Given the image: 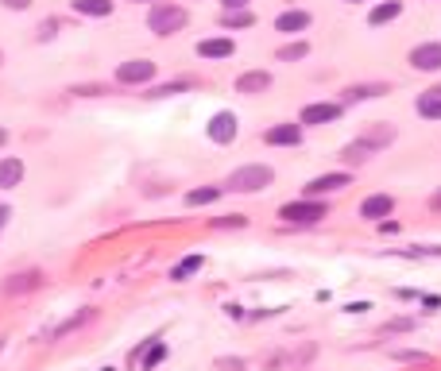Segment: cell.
Listing matches in <instances>:
<instances>
[{
  "label": "cell",
  "instance_id": "cell-38",
  "mask_svg": "<svg viewBox=\"0 0 441 371\" xmlns=\"http://www.w3.org/2000/svg\"><path fill=\"white\" fill-rule=\"evenodd\" d=\"M349 4H360V0H349Z\"/></svg>",
  "mask_w": 441,
  "mask_h": 371
},
{
  "label": "cell",
  "instance_id": "cell-24",
  "mask_svg": "<svg viewBox=\"0 0 441 371\" xmlns=\"http://www.w3.org/2000/svg\"><path fill=\"white\" fill-rule=\"evenodd\" d=\"M379 93H387V85H352L345 97L349 101H368V97H379Z\"/></svg>",
  "mask_w": 441,
  "mask_h": 371
},
{
  "label": "cell",
  "instance_id": "cell-13",
  "mask_svg": "<svg viewBox=\"0 0 441 371\" xmlns=\"http://www.w3.org/2000/svg\"><path fill=\"white\" fill-rule=\"evenodd\" d=\"M198 54L201 58H233L236 54V43L233 39H201L198 43Z\"/></svg>",
  "mask_w": 441,
  "mask_h": 371
},
{
  "label": "cell",
  "instance_id": "cell-2",
  "mask_svg": "<svg viewBox=\"0 0 441 371\" xmlns=\"http://www.w3.org/2000/svg\"><path fill=\"white\" fill-rule=\"evenodd\" d=\"M186 8H178V4H155V8L147 12V27L155 35H175L186 27Z\"/></svg>",
  "mask_w": 441,
  "mask_h": 371
},
{
  "label": "cell",
  "instance_id": "cell-27",
  "mask_svg": "<svg viewBox=\"0 0 441 371\" xmlns=\"http://www.w3.org/2000/svg\"><path fill=\"white\" fill-rule=\"evenodd\" d=\"M163 356H167V348H163V344H151V348H147V356H143V368L151 371L159 360H163Z\"/></svg>",
  "mask_w": 441,
  "mask_h": 371
},
{
  "label": "cell",
  "instance_id": "cell-33",
  "mask_svg": "<svg viewBox=\"0 0 441 371\" xmlns=\"http://www.w3.org/2000/svg\"><path fill=\"white\" fill-rule=\"evenodd\" d=\"M225 8H248V0H221Z\"/></svg>",
  "mask_w": 441,
  "mask_h": 371
},
{
  "label": "cell",
  "instance_id": "cell-28",
  "mask_svg": "<svg viewBox=\"0 0 441 371\" xmlns=\"http://www.w3.org/2000/svg\"><path fill=\"white\" fill-rule=\"evenodd\" d=\"M395 360L399 363H430V356L426 352H407V348H403V352H395Z\"/></svg>",
  "mask_w": 441,
  "mask_h": 371
},
{
  "label": "cell",
  "instance_id": "cell-11",
  "mask_svg": "<svg viewBox=\"0 0 441 371\" xmlns=\"http://www.w3.org/2000/svg\"><path fill=\"white\" fill-rule=\"evenodd\" d=\"M275 27L283 35H294V31H306L310 27V12H302V8H291V12H283V16L275 20Z\"/></svg>",
  "mask_w": 441,
  "mask_h": 371
},
{
  "label": "cell",
  "instance_id": "cell-39",
  "mask_svg": "<svg viewBox=\"0 0 441 371\" xmlns=\"http://www.w3.org/2000/svg\"><path fill=\"white\" fill-rule=\"evenodd\" d=\"M0 62H4V54H0Z\"/></svg>",
  "mask_w": 441,
  "mask_h": 371
},
{
  "label": "cell",
  "instance_id": "cell-36",
  "mask_svg": "<svg viewBox=\"0 0 441 371\" xmlns=\"http://www.w3.org/2000/svg\"><path fill=\"white\" fill-rule=\"evenodd\" d=\"M4 140H8V132H4V128H0V143H4Z\"/></svg>",
  "mask_w": 441,
  "mask_h": 371
},
{
  "label": "cell",
  "instance_id": "cell-31",
  "mask_svg": "<svg viewBox=\"0 0 441 371\" xmlns=\"http://www.w3.org/2000/svg\"><path fill=\"white\" fill-rule=\"evenodd\" d=\"M55 31H62V27H59V20H47V24L39 27V39H50Z\"/></svg>",
  "mask_w": 441,
  "mask_h": 371
},
{
  "label": "cell",
  "instance_id": "cell-15",
  "mask_svg": "<svg viewBox=\"0 0 441 371\" xmlns=\"http://www.w3.org/2000/svg\"><path fill=\"white\" fill-rule=\"evenodd\" d=\"M418 112H422L426 120H441V85H433V89H426L422 97H418Z\"/></svg>",
  "mask_w": 441,
  "mask_h": 371
},
{
  "label": "cell",
  "instance_id": "cell-1",
  "mask_svg": "<svg viewBox=\"0 0 441 371\" xmlns=\"http://www.w3.org/2000/svg\"><path fill=\"white\" fill-rule=\"evenodd\" d=\"M271 182H275V170H271V166L252 163V166H240V170L229 174L225 190H233V194H256V190H267Z\"/></svg>",
  "mask_w": 441,
  "mask_h": 371
},
{
  "label": "cell",
  "instance_id": "cell-32",
  "mask_svg": "<svg viewBox=\"0 0 441 371\" xmlns=\"http://www.w3.org/2000/svg\"><path fill=\"white\" fill-rule=\"evenodd\" d=\"M410 325H414V321H407V317H403V321H391V325H387V333H403V329H410Z\"/></svg>",
  "mask_w": 441,
  "mask_h": 371
},
{
  "label": "cell",
  "instance_id": "cell-8",
  "mask_svg": "<svg viewBox=\"0 0 441 371\" xmlns=\"http://www.w3.org/2000/svg\"><path fill=\"white\" fill-rule=\"evenodd\" d=\"M345 186H352V178L345 170H337V174H321V178H314L306 186V194L310 198H317V194H333V190H345Z\"/></svg>",
  "mask_w": 441,
  "mask_h": 371
},
{
  "label": "cell",
  "instance_id": "cell-25",
  "mask_svg": "<svg viewBox=\"0 0 441 371\" xmlns=\"http://www.w3.org/2000/svg\"><path fill=\"white\" fill-rule=\"evenodd\" d=\"M306 54H310L306 43H291V47L279 50V58H283V62H298V58H306Z\"/></svg>",
  "mask_w": 441,
  "mask_h": 371
},
{
  "label": "cell",
  "instance_id": "cell-18",
  "mask_svg": "<svg viewBox=\"0 0 441 371\" xmlns=\"http://www.w3.org/2000/svg\"><path fill=\"white\" fill-rule=\"evenodd\" d=\"M85 321H93V310H82V314H74L70 321H62V325H55V329L47 333L50 340H59V337H66V333H74V329H82Z\"/></svg>",
  "mask_w": 441,
  "mask_h": 371
},
{
  "label": "cell",
  "instance_id": "cell-4",
  "mask_svg": "<svg viewBox=\"0 0 441 371\" xmlns=\"http://www.w3.org/2000/svg\"><path fill=\"white\" fill-rule=\"evenodd\" d=\"M155 78V62L151 58H132V62H120L117 66V82L120 85H143Z\"/></svg>",
  "mask_w": 441,
  "mask_h": 371
},
{
  "label": "cell",
  "instance_id": "cell-35",
  "mask_svg": "<svg viewBox=\"0 0 441 371\" xmlns=\"http://www.w3.org/2000/svg\"><path fill=\"white\" fill-rule=\"evenodd\" d=\"M430 205H433V209H441V190H438V194H433V198H430Z\"/></svg>",
  "mask_w": 441,
  "mask_h": 371
},
{
  "label": "cell",
  "instance_id": "cell-34",
  "mask_svg": "<svg viewBox=\"0 0 441 371\" xmlns=\"http://www.w3.org/2000/svg\"><path fill=\"white\" fill-rule=\"evenodd\" d=\"M8 217H12V209H8V205H0V228L8 224Z\"/></svg>",
  "mask_w": 441,
  "mask_h": 371
},
{
  "label": "cell",
  "instance_id": "cell-5",
  "mask_svg": "<svg viewBox=\"0 0 441 371\" xmlns=\"http://www.w3.org/2000/svg\"><path fill=\"white\" fill-rule=\"evenodd\" d=\"M410 66L414 70H441V43H422V47L410 50Z\"/></svg>",
  "mask_w": 441,
  "mask_h": 371
},
{
  "label": "cell",
  "instance_id": "cell-37",
  "mask_svg": "<svg viewBox=\"0 0 441 371\" xmlns=\"http://www.w3.org/2000/svg\"><path fill=\"white\" fill-rule=\"evenodd\" d=\"M0 352H4V340H0Z\"/></svg>",
  "mask_w": 441,
  "mask_h": 371
},
{
  "label": "cell",
  "instance_id": "cell-6",
  "mask_svg": "<svg viewBox=\"0 0 441 371\" xmlns=\"http://www.w3.org/2000/svg\"><path fill=\"white\" fill-rule=\"evenodd\" d=\"M263 140L271 143V147H298L302 140V128L298 124H275V128H267Z\"/></svg>",
  "mask_w": 441,
  "mask_h": 371
},
{
  "label": "cell",
  "instance_id": "cell-21",
  "mask_svg": "<svg viewBox=\"0 0 441 371\" xmlns=\"http://www.w3.org/2000/svg\"><path fill=\"white\" fill-rule=\"evenodd\" d=\"M221 198V186H201V190H190L186 194V205H209V201Z\"/></svg>",
  "mask_w": 441,
  "mask_h": 371
},
{
  "label": "cell",
  "instance_id": "cell-29",
  "mask_svg": "<svg viewBox=\"0 0 441 371\" xmlns=\"http://www.w3.org/2000/svg\"><path fill=\"white\" fill-rule=\"evenodd\" d=\"M186 89V82H171V85H155L151 89V97H171V93H182Z\"/></svg>",
  "mask_w": 441,
  "mask_h": 371
},
{
  "label": "cell",
  "instance_id": "cell-16",
  "mask_svg": "<svg viewBox=\"0 0 441 371\" xmlns=\"http://www.w3.org/2000/svg\"><path fill=\"white\" fill-rule=\"evenodd\" d=\"M43 282V275L39 271H20V275H12L8 282H4V294H20V290H35Z\"/></svg>",
  "mask_w": 441,
  "mask_h": 371
},
{
  "label": "cell",
  "instance_id": "cell-9",
  "mask_svg": "<svg viewBox=\"0 0 441 371\" xmlns=\"http://www.w3.org/2000/svg\"><path fill=\"white\" fill-rule=\"evenodd\" d=\"M267 89H271V74H267V70H248V74L236 78V93L256 97V93H267Z\"/></svg>",
  "mask_w": 441,
  "mask_h": 371
},
{
  "label": "cell",
  "instance_id": "cell-3",
  "mask_svg": "<svg viewBox=\"0 0 441 371\" xmlns=\"http://www.w3.org/2000/svg\"><path fill=\"white\" fill-rule=\"evenodd\" d=\"M325 213H329V205H325V201H314V198H306V201H287V205L279 209V217H283V221H291V224H314V221H321Z\"/></svg>",
  "mask_w": 441,
  "mask_h": 371
},
{
  "label": "cell",
  "instance_id": "cell-26",
  "mask_svg": "<svg viewBox=\"0 0 441 371\" xmlns=\"http://www.w3.org/2000/svg\"><path fill=\"white\" fill-rule=\"evenodd\" d=\"M368 151H372V147H368V143L360 140V143H352V147H345V155H341V159H349V163H360V159H368Z\"/></svg>",
  "mask_w": 441,
  "mask_h": 371
},
{
  "label": "cell",
  "instance_id": "cell-7",
  "mask_svg": "<svg viewBox=\"0 0 441 371\" xmlns=\"http://www.w3.org/2000/svg\"><path fill=\"white\" fill-rule=\"evenodd\" d=\"M209 140L213 143H233L236 140V116L233 112H217L209 120Z\"/></svg>",
  "mask_w": 441,
  "mask_h": 371
},
{
  "label": "cell",
  "instance_id": "cell-14",
  "mask_svg": "<svg viewBox=\"0 0 441 371\" xmlns=\"http://www.w3.org/2000/svg\"><path fill=\"white\" fill-rule=\"evenodd\" d=\"M24 182V163L20 159H0V190H12Z\"/></svg>",
  "mask_w": 441,
  "mask_h": 371
},
{
  "label": "cell",
  "instance_id": "cell-20",
  "mask_svg": "<svg viewBox=\"0 0 441 371\" xmlns=\"http://www.w3.org/2000/svg\"><path fill=\"white\" fill-rule=\"evenodd\" d=\"M221 24H225V27H252V24H256V16H252L248 8H225Z\"/></svg>",
  "mask_w": 441,
  "mask_h": 371
},
{
  "label": "cell",
  "instance_id": "cell-12",
  "mask_svg": "<svg viewBox=\"0 0 441 371\" xmlns=\"http://www.w3.org/2000/svg\"><path fill=\"white\" fill-rule=\"evenodd\" d=\"M341 116V105H306L302 108V124H333Z\"/></svg>",
  "mask_w": 441,
  "mask_h": 371
},
{
  "label": "cell",
  "instance_id": "cell-22",
  "mask_svg": "<svg viewBox=\"0 0 441 371\" xmlns=\"http://www.w3.org/2000/svg\"><path fill=\"white\" fill-rule=\"evenodd\" d=\"M395 140V128H391V124H383V128H372V132H368L364 136V143H368V147H383V143H391Z\"/></svg>",
  "mask_w": 441,
  "mask_h": 371
},
{
  "label": "cell",
  "instance_id": "cell-19",
  "mask_svg": "<svg viewBox=\"0 0 441 371\" xmlns=\"http://www.w3.org/2000/svg\"><path fill=\"white\" fill-rule=\"evenodd\" d=\"M78 16H108L113 12V0H74Z\"/></svg>",
  "mask_w": 441,
  "mask_h": 371
},
{
  "label": "cell",
  "instance_id": "cell-10",
  "mask_svg": "<svg viewBox=\"0 0 441 371\" xmlns=\"http://www.w3.org/2000/svg\"><path fill=\"white\" fill-rule=\"evenodd\" d=\"M395 209L391 194H372V198H364V205H360V217H368V221H379V217H387Z\"/></svg>",
  "mask_w": 441,
  "mask_h": 371
},
{
  "label": "cell",
  "instance_id": "cell-17",
  "mask_svg": "<svg viewBox=\"0 0 441 371\" xmlns=\"http://www.w3.org/2000/svg\"><path fill=\"white\" fill-rule=\"evenodd\" d=\"M403 12V4H395V0H387V4H375L372 12H368V24L372 27H379V24H391L395 16Z\"/></svg>",
  "mask_w": 441,
  "mask_h": 371
},
{
  "label": "cell",
  "instance_id": "cell-23",
  "mask_svg": "<svg viewBox=\"0 0 441 371\" xmlns=\"http://www.w3.org/2000/svg\"><path fill=\"white\" fill-rule=\"evenodd\" d=\"M194 271H201V256H186L182 263H178L175 271H171V279H175V282H186Z\"/></svg>",
  "mask_w": 441,
  "mask_h": 371
},
{
  "label": "cell",
  "instance_id": "cell-30",
  "mask_svg": "<svg viewBox=\"0 0 441 371\" xmlns=\"http://www.w3.org/2000/svg\"><path fill=\"white\" fill-rule=\"evenodd\" d=\"M0 4H4L8 12H27L31 8V0H0Z\"/></svg>",
  "mask_w": 441,
  "mask_h": 371
}]
</instances>
